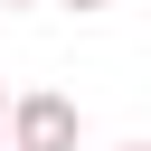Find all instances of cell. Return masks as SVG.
Returning <instances> with one entry per match:
<instances>
[{"label": "cell", "instance_id": "cell-1", "mask_svg": "<svg viewBox=\"0 0 151 151\" xmlns=\"http://www.w3.org/2000/svg\"><path fill=\"white\" fill-rule=\"evenodd\" d=\"M76 104L66 94H9V123H0V151H76Z\"/></svg>", "mask_w": 151, "mask_h": 151}, {"label": "cell", "instance_id": "cell-2", "mask_svg": "<svg viewBox=\"0 0 151 151\" xmlns=\"http://www.w3.org/2000/svg\"><path fill=\"white\" fill-rule=\"evenodd\" d=\"M66 9H113V0H66Z\"/></svg>", "mask_w": 151, "mask_h": 151}, {"label": "cell", "instance_id": "cell-3", "mask_svg": "<svg viewBox=\"0 0 151 151\" xmlns=\"http://www.w3.org/2000/svg\"><path fill=\"white\" fill-rule=\"evenodd\" d=\"M123 151H151V142H123Z\"/></svg>", "mask_w": 151, "mask_h": 151}, {"label": "cell", "instance_id": "cell-4", "mask_svg": "<svg viewBox=\"0 0 151 151\" xmlns=\"http://www.w3.org/2000/svg\"><path fill=\"white\" fill-rule=\"evenodd\" d=\"M0 123H9V94H0Z\"/></svg>", "mask_w": 151, "mask_h": 151}, {"label": "cell", "instance_id": "cell-5", "mask_svg": "<svg viewBox=\"0 0 151 151\" xmlns=\"http://www.w3.org/2000/svg\"><path fill=\"white\" fill-rule=\"evenodd\" d=\"M0 9H19V0H0Z\"/></svg>", "mask_w": 151, "mask_h": 151}]
</instances>
